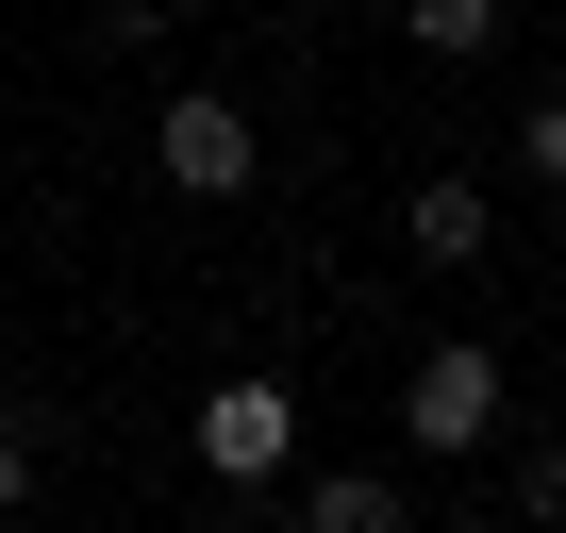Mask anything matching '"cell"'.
<instances>
[{
	"label": "cell",
	"instance_id": "obj_10",
	"mask_svg": "<svg viewBox=\"0 0 566 533\" xmlns=\"http://www.w3.org/2000/svg\"><path fill=\"white\" fill-rule=\"evenodd\" d=\"M0 516H34V417H0Z\"/></svg>",
	"mask_w": 566,
	"mask_h": 533
},
{
	"label": "cell",
	"instance_id": "obj_9",
	"mask_svg": "<svg viewBox=\"0 0 566 533\" xmlns=\"http://www.w3.org/2000/svg\"><path fill=\"white\" fill-rule=\"evenodd\" d=\"M84 34H101V51H150V34H167V0H84Z\"/></svg>",
	"mask_w": 566,
	"mask_h": 533
},
{
	"label": "cell",
	"instance_id": "obj_11",
	"mask_svg": "<svg viewBox=\"0 0 566 533\" xmlns=\"http://www.w3.org/2000/svg\"><path fill=\"white\" fill-rule=\"evenodd\" d=\"M450 533H483V516H450Z\"/></svg>",
	"mask_w": 566,
	"mask_h": 533
},
{
	"label": "cell",
	"instance_id": "obj_4",
	"mask_svg": "<svg viewBox=\"0 0 566 533\" xmlns=\"http://www.w3.org/2000/svg\"><path fill=\"white\" fill-rule=\"evenodd\" d=\"M483 233H500V200H483V167H433V184L400 200V250H417V266H483Z\"/></svg>",
	"mask_w": 566,
	"mask_h": 533
},
{
	"label": "cell",
	"instance_id": "obj_6",
	"mask_svg": "<svg viewBox=\"0 0 566 533\" xmlns=\"http://www.w3.org/2000/svg\"><path fill=\"white\" fill-rule=\"evenodd\" d=\"M400 34H417L433 67H483V51L516 34V0H400Z\"/></svg>",
	"mask_w": 566,
	"mask_h": 533
},
{
	"label": "cell",
	"instance_id": "obj_3",
	"mask_svg": "<svg viewBox=\"0 0 566 533\" xmlns=\"http://www.w3.org/2000/svg\"><path fill=\"white\" fill-rule=\"evenodd\" d=\"M150 167H167L184 200H250V184H266V134H250V101H217V84H184V101L150 117Z\"/></svg>",
	"mask_w": 566,
	"mask_h": 533
},
{
	"label": "cell",
	"instance_id": "obj_2",
	"mask_svg": "<svg viewBox=\"0 0 566 533\" xmlns=\"http://www.w3.org/2000/svg\"><path fill=\"white\" fill-rule=\"evenodd\" d=\"M200 467H217V483H283V467H301V384L217 367V384H200Z\"/></svg>",
	"mask_w": 566,
	"mask_h": 533
},
{
	"label": "cell",
	"instance_id": "obj_8",
	"mask_svg": "<svg viewBox=\"0 0 566 533\" xmlns=\"http://www.w3.org/2000/svg\"><path fill=\"white\" fill-rule=\"evenodd\" d=\"M516 184H549V200H566V84H549V101L516 117Z\"/></svg>",
	"mask_w": 566,
	"mask_h": 533
},
{
	"label": "cell",
	"instance_id": "obj_1",
	"mask_svg": "<svg viewBox=\"0 0 566 533\" xmlns=\"http://www.w3.org/2000/svg\"><path fill=\"white\" fill-rule=\"evenodd\" d=\"M500 417H516V384H500V351H483V334H433V351L400 367V433H417L433 467H450V450H483Z\"/></svg>",
	"mask_w": 566,
	"mask_h": 533
},
{
	"label": "cell",
	"instance_id": "obj_7",
	"mask_svg": "<svg viewBox=\"0 0 566 533\" xmlns=\"http://www.w3.org/2000/svg\"><path fill=\"white\" fill-rule=\"evenodd\" d=\"M516 516H533V533H566V433H533V450H516Z\"/></svg>",
	"mask_w": 566,
	"mask_h": 533
},
{
	"label": "cell",
	"instance_id": "obj_5",
	"mask_svg": "<svg viewBox=\"0 0 566 533\" xmlns=\"http://www.w3.org/2000/svg\"><path fill=\"white\" fill-rule=\"evenodd\" d=\"M301 533H417V500H400V467H317Z\"/></svg>",
	"mask_w": 566,
	"mask_h": 533
}]
</instances>
